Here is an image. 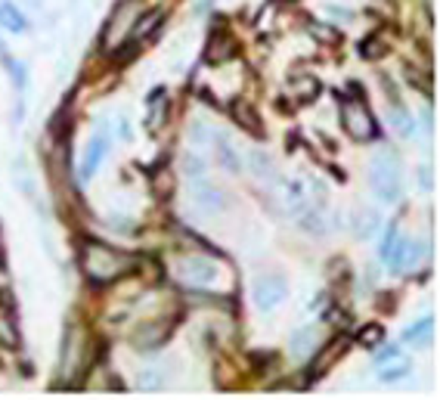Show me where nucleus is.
<instances>
[{"label": "nucleus", "mask_w": 440, "mask_h": 400, "mask_svg": "<svg viewBox=\"0 0 440 400\" xmlns=\"http://www.w3.org/2000/svg\"><path fill=\"white\" fill-rule=\"evenodd\" d=\"M158 22H162V10H149V12H146V16L137 22V28H133V38H137V41H143L146 35H152V31H155Z\"/></svg>", "instance_id": "22"}, {"label": "nucleus", "mask_w": 440, "mask_h": 400, "mask_svg": "<svg viewBox=\"0 0 440 400\" xmlns=\"http://www.w3.org/2000/svg\"><path fill=\"white\" fill-rule=\"evenodd\" d=\"M316 344H319V329H316V326H304V329H298L295 335L289 338L291 357H298V360L316 354Z\"/></svg>", "instance_id": "6"}, {"label": "nucleus", "mask_w": 440, "mask_h": 400, "mask_svg": "<svg viewBox=\"0 0 440 400\" xmlns=\"http://www.w3.org/2000/svg\"><path fill=\"white\" fill-rule=\"evenodd\" d=\"M205 171H208L205 158H198L196 152H186V156H183V174L198 183V180H205Z\"/></svg>", "instance_id": "19"}, {"label": "nucleus", "mask_w": 440, "mask_h": 400, "mask_svg": "<svg viewBox=\"0 0 440 400\" xmlns=\"http://www.w3.org/2000/svg\"><path fill=\"white\" fill-rule=\"evenodd\" d=\"M378 226H382V215H378L375 208H363V215L357 217V236H359V239L375 236Z\"/></svg>", "instance_id": "15"}, {"label": "nucleus", "mask_w": 440, "mask_h": 400, "mask_svg": "<svg viewBox=\"0 0 440 400\" xmlns=\"http://www.w3.org/2000/svg\"><path fill=\"white\" fill-rule=\"evenodd\" d=\"M198 97H202V103H208V106H214V103H217V99H214V93H211L208 88H202V90H198Z\"/></svg>", "instance_id": "32"}, {"label": "nucleus", "mask_w": 440, "mask_h": 400, "mask_svg": "<svg viewBox=\"0 0 440 400\" xmlns=\"http://www.w3.org/2000/svg\"><path fill=\"white\" fill-rule=\"evenodd\" d=\"M285 295H289V283H285L279 273H266L255 283V304L261 310H273L279 308V304L285 301Z\"/></svg>", "instance_id": "4"}, {"label": "nucleus", "mask_w": 440, "mask_h": 400, "mask_svg": "<svg viewBox=\"0 0 440 400\" xmlns=\"http://www.w3.org/2000/svg\"><path fill=\"white\" fill-rule=\"evenodd\" d=\"M369 183L375 190V196L382 199L384 205H394L400 199V165L394 156H378L372 162V174Z\"/></svg>", "instance_id": "2"}, {"label": "nucleus", "mask_w": 440, "mask_h": 400, "mask_svg": "<svg viewBox=\"0 0 440 400\" xmlns=\"http://www.w3.org/2000/svg\"><path fill=\"white\" fill-rule=\"evenodd\" d=\"M409 372V363H400V366H391V369H384V372H378V382H384V385H391V382H400V378Z\"/></svg>", "instance_id": "29"}, {"label": "nucleus", "mask_w": 440, "mask_h": 400, "mask_svg": "<svg viewBox=\"0 0 440 400\" xmlns=\"http://www.w3.org/2000/svg\"><path fill=\"white\" fill-rule=\"evenodd\" d=\"M0 25H3L6 31H25V19H22V12L16 10L12 3H0Z\"/></svg>", "instance_id": "18"}, {"label": "nucleus", "mask_w": 440, "mask_h": 400, "mask_svg": "<svg viewBox=\"0 0 440 400\" xmlns=\"http://www.w3.org/2000/svg\"><path fill=\"white\" fill-rule=\"evenodd\" d=\"M133 267V258L118 249H109L103 242H87L84 245V270L93 283H112V279L124 276Z\"/></svg>", "instance_id": "1"}, {"label": "nucleus", "mask_w": 440, "mask_h": 400, "mask_svg": "<svg viewBox=\"0 0 440 400\" xmlns=\"http://www.w3.org/2000/svg\"><path fill=\"white\" fill-rule=\"evenodd\" d=\"M196 205L202 211H208V215H217V211L226 208V196L217 190V186H208V183H202V180H198V186H196Z\"/></svg>", "instance_id": "7"}, {"label": "nucleus", "mask_w": 440, "mask_h": 400, "mask_svg": "<svg viewBox=\"0 0 440 400\" xmlns=\"http://www.w3.org/2000/svg\"><path fill=\"white\" fill-rule=\"evenodd\" d=\"M285 202H289L291 211H301L304 208L307 196H304V183H301V180H289V183H285Z\"/></svg>", "instance_id": "20"}, {"label": "nucleus", "mask_w": 440, "mask_h": 400, "mask_svg": "<svg viewBox=\"0 0 440 400\" xmlns=\"http://www.w3.org/2000/svg\"><path fill=\"white\" fill-rule=\"evenodd\" d=\"M189 140H192L196 146H211V143L217 140V133L211 131L205 122H192V124H189Z\"/></svg>", "instance_id": "23"}, {"label": "nucleus", "mask_w": 440, "mask_h": 400, "mask_svg": "<svg viewBox=\"0 0 440 400\" xmlns=\"http://www.w3.org/2000/svg\"><path fill=\"white\" fill-rule=\"evenodd\" d=\"M105 158V137L99 133L96 140L87 146V156L81 158V168H78V177L81 180H90L93 174H96V168H99V162Z\"/></svg>", "instance_id": "8"}, {"label": "nucleus", "mask_w": 440, "mask_h": 400, "mask_svg": "<svg viewBox=\"0 0 440 400\" xmlns=\"http://www.w3.org/2000/svg\"><path fill=\"white\" fill-rule=\"evenodd\" d=\"M6 65H10V72H12V78H16V84L19 88H25V69L19 62H10V59H6Z\"/></svg>", "instance_id": "30"}, {"label": "nucleus", "mask_w": 440, "mask_h": 400, "mask_svg": "<svg viewBox=\"0 0 440 400\" xmlns=\"http://www.w3.org/2000/svg\"><path fill=\"white\" fill-rule=\"evenodd\" d=\"M164 335H168V329H162V326H146V329L133 332V344L139 351H152L164 342Z\"/></svg>", "instance_id": "11"}, {"label": "nucleus", "mask_w": 440, "mask_h": 400, "mask_svg": "<svg viewBox=\"0 0 440 400\" xmlns=\"http://www.w3.org/2000/svg\"><path fill=\"white\" fill-rule=\"evenodd\" d=\"M382 53H384L382 38H366V41L359 44V56L363 59H375V56H382Z\"/></svg>", "instance_id": "27"}, {"label": "nucleus", "mask_w": 440, "mask_h": 400, "mask_svg": "<svg viewBox=\"0 0 440 400\" xmlns=\"http://www.w3.org/2000/svg\"><path fill=\"white\" fill-rule=\"evenodd\" d=\"M177 270L186 285H211L217 279V267L205 258H186V261H180Z\"/></svg>", "instance_id": "5"}, {"label": "nucleus", "mask_w": 440, "mask_h": 400, "mask_svg": "<svg viewBox=\"0 0 440 400\" xmlns=\"http://www.w3.org/2000/svg\"><path fill=\"white\" fill-rule=\"evenodd\" d=\"M431 332H434V319L425 317V319H418L416 326H409V329L403 332V342H422V338H428Z\"/></svg>", "instance_id": "24"}, {"label": "nucleus", "mask_w": 440, "mask_h": 400, "mask_svg": "<svg viewBox=\"0 0 440 400\" xmlns=\"http://www.w3.org/2000/svg\"><path fill=\"white\" fill-rule=\"evenodd\" d=\"M397 354H400V348H397V344H388V348H384V351H382V354H378L375 360H378V363H384V360H394Z\"/></svg>", "instance_id": "31"}, {"label": "nucleus", "mask_w": 440, "mask_h": 400, "mask_svg": "<svg viewBox=\"0 0 440 400\" xmlns=\"http://www.w3.org/2000/svg\"><path fill=\"white\" fill-rule=\"evenodd\" d=\"M232 38H226V35H217L214 41L208 44V53H205V59H208V62H223L226 56H230L232 53Z\"/></svg>", "instance_id": "17"}, {"label": "nucleus", "mask_w": 440, "mask_h": 400, "mask_svg": "<svg viewBox=\"0 0 440 400\" xmlns=\"http://www.w3.org/2000/svg\"><path fill=\"white\" fill-rule=\"evenodd\" d=\"M384 342V326L382 323H366L363 329L357 332V344L359 348H378Z\"/></svg>", "instance_id": "16"}, {"label": "nucleus", "mask_w": 440, "mask_h": 400, "mask_svg": "<svg viewBox=\"0 0 440 400\" xmlns=\"http://www.w3.org/2000/svg\"><path fill=\"white\" fill-rule=\"evenodd\" d=\"M397 242H400V230H397V224H391V226H388V236L382 239V249H378V258H382L384 264L391 261V255H394Z\"/></svg>", "instance_id": "25"}, {"label": "nucleus", "mask_w": 440, "mask_h": 400, "mask_svg": "<svg viewBox=\"0 0 440 400\" xmlns=\"http://www.w3.org/2000/svg\"><path fill=\"white\" fill-rule=\"evenodd\" d=\"M248 162H251V171H255V174L261 177V180H273V177H276V162H273V158L266 156L264 149H255V152H251Z\"/></svg>", "instance_id": "14"}, {"label": "nucleus", "mask_w": 440, "mask_h": 400, "mask_svg": "<svg viewBox=\"0 0 440 400\" xmlns=\"http://www.w3.org/2000/svg\"><path fill=\"white\" fill-rule=\"evenodd\" d=\"M289 90L298 103H313V99L319 97V81L313 75H295L289 81Z\"/></svg>", "instance_id": "9"}, {"label": "nucleus", "mask_w": 440, "mask_h": 400, "mask_svg": "<svg viewBox=\"0 0 440 400\" xmlns=\"http://www.w3.org/2000/svg\"><path fill=\"white\" fill-rule=\"evenodd\" d=\"M307 35L313 38V41H319V44H329V47H335L338 41H341V35H338V31H335V25L316 22V19H307Z\"/></svg>", "instance_id": "13"}, {"label": "nucleus", "mask_w": 440, "mask_h": 400, "mask_svg": "<svg viewBox=\"0 0 440 400\" xmlns=\"http://www.w3.org/2000/svg\"><path fill=\"white\" fill-rule=\"evenodd\" d=\"M301 230H307V233H323L325 226H323V215H319L316 208L307 211V215L301 217Z\"/></svg>", "instance_id": "28"}, {"label": "nucleus", "mask_w": 440, "mask_h": 400, "mask_svg": "<svg viewBox=\"0 0 440 400\" xmlns=\"http://www.w3.org/2000/svg\"><path fill=\"white\" fill-rule=\"evenodd\" d=\"M232 118H236L239 124H242L245 131H251V133H261V122H257V115H255V109H251L245 99H236L232 103Z\"/></svg>", "instance_id": "12"}, {"label": "nucleus", "mask_w": 440, "mask_h": 400, "mask_svg": "<svg viewBox=\"0 0 440 400\" xmlns=\"http://www.w3.org/2000/svg\"><path fill=\"white\" fill-rule=\"evenodd\" d=\"M217 162L223 165V171H230V174H239V171H242V156H239L236 146H232L223 133L217 137Z\"/></svg>", "instance_id": "10"}, {"label": "nucleus", "mask_w": 440, "mask_h": 400, "mask_svg": "<svg viewBox=\"0 0 440 400\" xmlns=\"http://www.w3.org/2000/svg\"><path fill=\"white\" fill-rule=\"evenodd\" d=\"M162 382H164L162 369H158V366H149V369H143V376H139L137 385L143 391H155V388H162Z\"/></svg>", "instance_id": "26"}, {"label": "nucleus", "mask_w": 440, "mask_h": 400, "mask_svg": "<svg viewBox=\"0 0 440 400\" xmlns=\"http://www.w3.org/2000/svg\"><path fill=\"white\" fill-rule=\"evenodd\" d=\"M341 124L353 140H372L378 133V124H375V118H372V112L366 103H350V99H344L341 103Z\"/></svg>", "instance_id": "3"}, {"label": "nucleus", "mask_w": 440, "mask_h": 400, "mask_svg": "<svg viewBox=\"0 0 440 400\" xmlns=\"http://www.w3.org/2000/svg\"><path fill=\"white\" fill-rule=\"evenodd\" d=\"M418 180H422L425 190H431V177H428V171H422V177H418Z\"/></svg>", "instance_id": "33"}, {"label": "nucleus", "mask_w": 440, "mask_h": 400, "mask_svg": "<svg viewBox=\"0 0 440 400\" xmlns=\"http://www.w3.org/2000/svg\"><path fill=\"white\" fill-rule=\"evenodd\" d=\"M391 124H394V131L400 133V137H412V133H416V122H412V115L406 109L391 112Z\"/></svg>", "instance_id": "21"}]
</instances>
